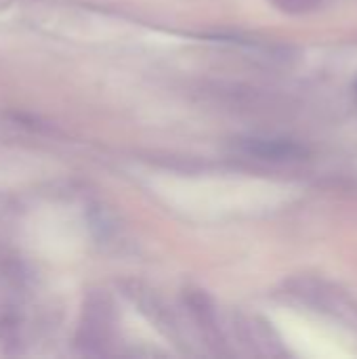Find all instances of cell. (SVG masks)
<instances>
[{"mask_svg": "<svg viewBox=\"0 0 357 359\" xmlns=\"http://www.w3.org/2000/svg\"><path fill=\"white\" fill-rule=\"evenodd\" d=\"M112 326V311L105 297H90L84 305V320L80 326V347L90 353H101Z\"/></svg>", "mask_w": 357, "mask_h": 359, "instance_id": "1", "label": "cell"}, {"mask_svg": "<svg viewBox=\"0 0 357 359\" xmlns=\"http://www.w3.org/2000/svg\"><path fill=\"white\" fill-rule=\"evenodd\" d=\"M240 151L255 156L259 160H269V162H290V160H301L307 151L292 141L286 139H242L238 143Z\"/></svg>", "mask_w": 357, "mask_h": 359, "instance_id": "2", "label": "cell"}, {"mask_svg": "<svg viewBox=\"0 0 357 359\" xmlns=\"http://www.w3.org/2000/svg\"><path fill=\"white\" fill-rule=\"evenodd\" d=\"M185 305L189 307L191 318L196 320V324L204 330V334L213 341L215 337H219V328H217V311L215 305L210 301V297L204 290H185Z\"/></svg>", "mask_w": 357, "mask_h": 359, "instance_id": "3", "label": "cell"}, {"mask_svg": "<svg viewBox=\"0 0 357 359\" xmlns=\"http://www.w3.org/2000/svg\"><path fill=\"white\" fill-rule=\"evenodd\" d=\"M278 11L288 13V15H305L316 11L322 0H269Z\"/></svg>", "mask_w": 357, "mask_h": 359, "instance_id": "4", "label": "cell"}]
</instances>
